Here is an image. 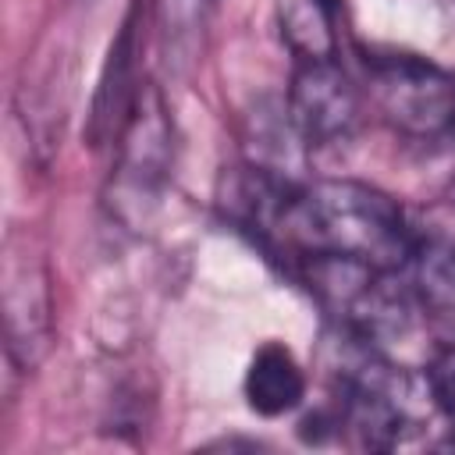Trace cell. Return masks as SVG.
<instances>
[{
	"mask_svg": "<svg viewBox=\"0 0 455 455\" xmlns=\"http://www.w3.org/2000/svg\"><path fill=\"white\" fill-rule=\"evenodd\" d=\"M270 245L299 263L313 256H345L395 274L409 267L419 238L387 192L352 178H323L291 188Z\"/></svg>",
	"mask_w": 455,
	"mask_h": 455,
	"instance_id": "cell-1",
	"label": "cell"
},
{
	"mask_svg": "<svg viewBox=\"0 0 455 455\" xmlns=\"http://www.w3.org/2000/svg\"><path fill=\"white\" fill-rule=\"evenodd\" d=\"M174 167V121L164 92L153 82H139L128 114L114 135V167L107 185V206L124 228H146L156 213Z\"/></svg>",
	"mask_w": 455,
	"mask_h": 455,
	"instance_id": "cell-2",
	"label": "cell"
},
{
	"mask_svg": "<svg viewBox=\"0 0 455 455\" xmlns=\"http://www.w3.org/2000/svg\"><path fill=\"white\" fill-rule=\"evenodd\" d=\"M302 281L355 341L377 345L409 331L412 302L409 291L395 284L391 270H377L345 256H313L302 259Z\"/></svg>",
	"mask_w": 455,
	"mask_h": 455,
	"instance_id": "cell-3",
	"label": "cell"
},
{
	"mask_svg": "<svg viewBox=\"0 0 455 455\" xmlns=\"http://www.w3.org/2000/svg\"><path fill=\"white\" fill-rule=\"evenodd\" d=\"M370 100L380 117L409 139H448L455 124V75L416 53H377L366 60Z\"/></svg>",
	"mask_w": 455,
	"mask_h": 455,
	"instance_id": "cell-4",
	"label": "cell"
},
{
	"mask_svg": "<svg viewBox=\"0 0 455 455\" xmlns=\"http://www.w3.org/2000/svg\"><path fill=\"white\" fill-rule=\"evenodd\" d=\"M288 117L306 149H334L359 128V92L334 57L299 60L288 85Z\"/></svg>",
	"mask_w": 455,
	"mask_h": 455,
	"instance_id": "cell-5",
	"label": "cell"
},
{
	"mask_svg": "<svg viewBox=\"0 0 455 455\" xmlns=\"http://www.w3.org/2000/svg\"><path fill=\"white\" fill-rule=\"evenodd\" d=\"M4 327H7V355L32 370L50 348L53 338V302L50 277L36 259H11L4 277Z\"/></svg>",
	"mask_w": 455,
	"mask_h": 455,
	"instance_id": "cell-6",
	"label": "cell"
},
{
	"mask_svg": "<svg viewBox=\"0 0 455 455\" xmlns=\"http://www.w3.org/2000/svg\"><path fill=\"white\" fill-rule=\"evenodd\" d=\"M306 398V373L281 341H263L245 370V402L252 412L274 419L299 409Z\"/></svg>",
	"mask_w": 455,
	"mask_h": 455,
	"instance_id": "cell-7",
	"label": "cell"
},
{
	"mask_svg": "<svg viewBox=\"0 0 455 455\" xmlns=\"http://www.w3.org/2000/svg\"><path fill=\"white\" fill-rule=\"evenodd\" d=\"M132 57H135V11L124 18L114 46L107 53L100 85H96V100H92V139H96V146L114 142V135H117V128L128 114V103L139 89V82H132Z\"/></svg>",
	"mask_w": 455,
	"mask_h": 455,
	"instance_id": "cell-8",
	"label": "cell"
},
{
	"mask_svg": "<svg viewBox=\"0 0 455 455\" xmlns=\"http://www.w3.org/2000/svg\"><path fill=\"white\" fill-rule=\"evenodd\" d=\"M277 21L299 60L334 57V0H277Z\"/></svg>",
	"mask_w": 455,
	"mask_h": 455,
	"instance_id": "cell-9",
	"label": "cell"
},
{
	"mask_svg": "<svg viewBox=\"0 0 455 455\" xmlns=\"http://www.w3.org/2000/svg\"><path fill=\"white\" fill-rule=\"evenodd\" d=\"M409 267L419 302L430 313L455 320V249L441 242H419Z\"/></svg>",
	"mask_w": 455,
	"mask_h": 455,
	"instance_id": "cell-10",
	"label": "cell"
},
{
	"mask_svg": "<svg viewBox=\"0 0 455 455\" xmlns=\"http://www.w3.org/2000/svg\"><path fill=\"white\" fill-rule=\"evenodd\" d=\"M217 0H156V28L171 64H188L210 25Z\"/></svg>",
	"mask_w": 455,
	"mask_h": 455,
	"instance_id": "cell-11",
	"label": "cell"
},
{
	"mask_svg": "<svg viewBox=\"0 0 455 455\" xmlns=\"http://www.w3.org/2000/svg\"><path fill=\"white\" fill-rule=\"evenodd\" d=\"M427 387L441 412L455 423V345H444L427 366Z\"/></svg>",
	"mask_w": 455,
	"mask_h": 455,
	"instance_id": "cell-12",
	"label": "cell"
},
{
	"mask_svg": "<svg viewBox=\"0 0 455 455\" xmlns=\"http://www.w3.org/2000/svg\"><path fill=\"white\" fill-rule=\"evenodd\" d=\"M448 139H455V124H451V135H448Z\"/></svg>",
	"mask_w": 455,
	"mask_h": 455,
	"instance_id": "cell-13",
	"label": "cell"
}]
</instances>
